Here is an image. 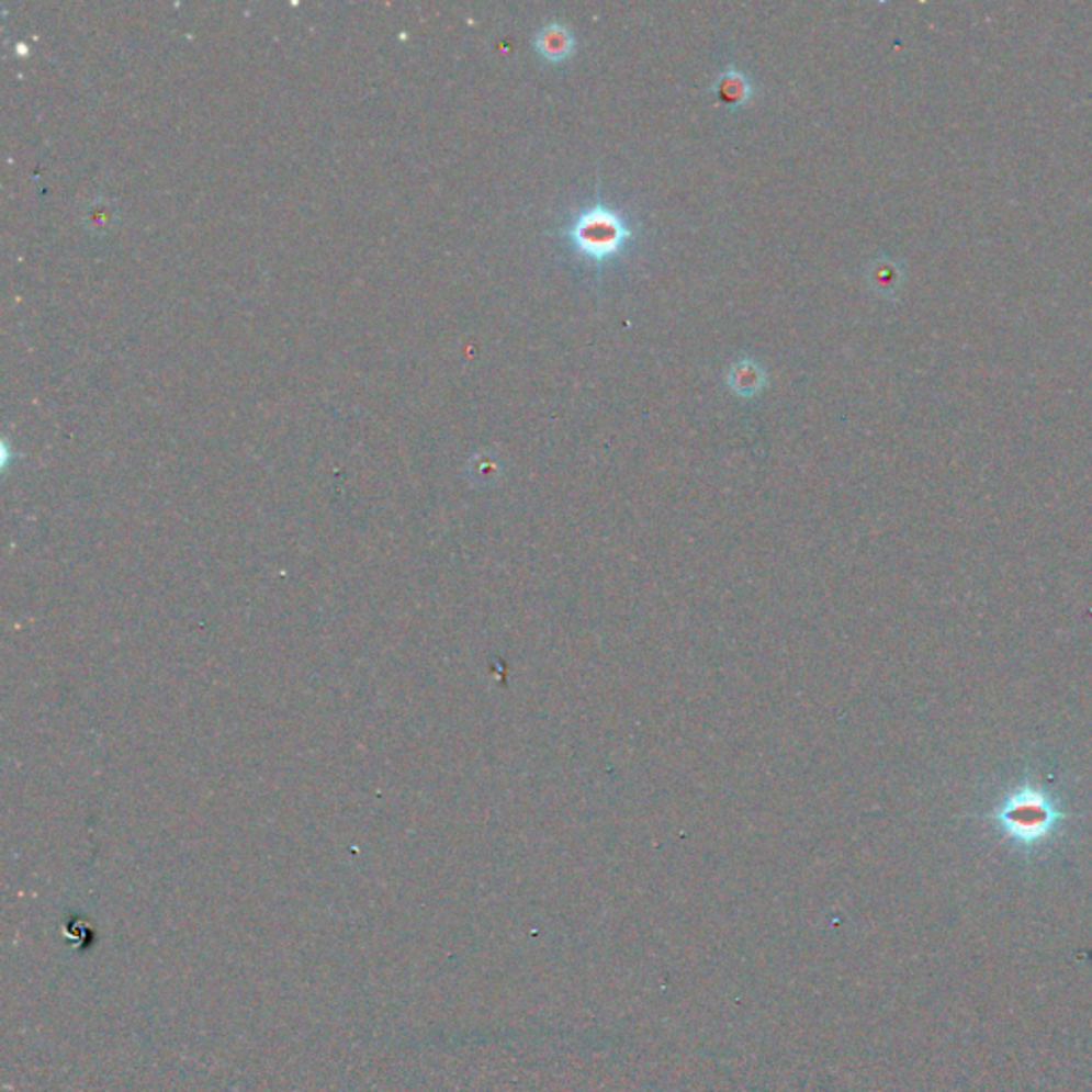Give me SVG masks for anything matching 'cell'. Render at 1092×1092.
<instances>
[{"instance_id": "1", "label": "cell", "mask_w": 1092, "mask_h": 1092, "mask_svg": "<svg viewBox=\"0 0 1092 1092\" xmlns=\"http://www.w3.org/2000/svg\"><path fill=\"white\" fill-rule=\"evenodd\" d=\"M565 235L581 255L596 263H604L621 250L632 233L617 212L598 203L583 212L565 230Z\"/></svg>"}, {"instance_id": "2", "label": "cell", "mask_w": 1092, "mask_h": 1092, "mask_svg": "<svg viewBox=\"0 0 1092 1092\" xmlns=\"http://www.w3.org/2000/svg\"><path fill=\"white\" fill-rule=\"evenodd\" d=\"M1003 826L1014 832L1020 838H1037L1044 836L1046 830L1052 826L1055 813L1052 809L1044 802L1042 796L1024 791L1022 796L1012 798L1010 807L1001 811Z\"/></svg>"}, {"instance_id": "3", "label": "cell", "mask_w": 1092, "mask_h": 1092, "mask_svg": "<svg viewBox=\"0 0 1092 1092\" xmlns=\"http://www.w3.org/2000/svg\"><path fill=\"white\" fill-rule=\"evenodd\" d=\"M572 45H574V38L560 24H551L544 31H540V35H538L540 54L553 63L564 60L565 56H570Z\"/></svg>"}, {"instance_id": "4", "label": "cell", "mask_w": 1092, "mask_h": 1092, "mask_svg": "<svg viewBox=\"0 0 1092 1092\" xmlns=\"http://www.w3.org/2000/svg\"><path fill=\"white\" fill-rule=\"evenodd\" d=\"M717 94L721 99V103L725 105H741L750 99L752 94V83L747 81V77L734 69L725 71L723 76L719 77L716 86Z\"/></svg>"}, {"instance_id": "5", "label": "cell", "mask_w": 1092, "mask_h": 1092, "mask_svg": "<svg viewBox=\"0 0 1092 1092\" xmlns=\"http://www.w3.org/2000/svg\"><path fill=\"white\" fill-rule=\"evenodd\" d=\"M762 382H764V376L752 361H743L730 372V384L734 386V391L739 395H754L762 386Z\"/></svg>"}]
</instances>
